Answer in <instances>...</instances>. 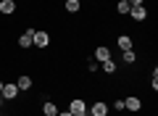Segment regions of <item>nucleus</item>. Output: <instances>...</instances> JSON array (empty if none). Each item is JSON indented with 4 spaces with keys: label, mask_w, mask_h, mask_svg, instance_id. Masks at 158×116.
<instances>
[{
    "label": "nucleus",
    "mask_w": 158,
    "mask_h": 116,
    "mask_svg": "<svg viewBox=\"0 0 158 116\" xmlns=\"http://www.w3.org/2000/svg\"><path fill=\"white\" fill-rule=\"evenodd\" d=\"M66 111H71L74 116L82 114V111H87V100H85V98H71V100H69V108H66Z\"/></svg>",
    "instance_id": "8"
},
{
    "label": "nucleus",
    "mask_w": 158,
    "mask_h": 116,
    "mask_svg": "<svg viewBox=\"0 0 158 116\" xmlns=\"http://www.w3.org/2000/svg\"><path fill=\"white\" fill-rule=\"evenodd\" d=\"M100 71H103V74H108V77H113V74L118 71V66H116V61H113V58H108V61H103V63H100Z\"/></svg>",
    "instance_id": "14"
},
{
    "label": "nucleus",
    "mask_w": 158,
    "mask_h": 116,
    "mask_svg": "<svg viewBox=\"0 0 158 116\" xmlns=\"http://www.w3.org/2000/svg\"><path fill=\"white\" fill-rule=\"evenodd\" d=\"M0 92H3V79H0Z\"/></svg>",
    "instance_id": "23"
},
{
    "label": "nucleus",
    "mask_w": 158,
    "mask_h": 116,
    "mask_svg": "<svg viewBox=\"0 0 158 116\" xmlns=\"http://www.w3.org/2000/svg\"><path fill=\"white\" fill-rule=\"evenodd\" d=\"M92 58H95L98 63L108 61V58H111V48H108V45H98V48L92 50Z\"/></svg>",
    "instance_id": "9"
},
{
    "label": "nucleus",
    "mask_w": 158,
    "mask_h": 116,
    "mask_svg": "<svg viewBox=\"0 0 158 116\" xmlns=\"http://www.w3.org/2000/svg\"><path fill=\"white\" fill-rule=\"evenodd\" d=\"M127 16H129L132 21L142 24V21H145V19H148V16H150V13H148V8H145V6H132V8H129V13H127Z\"/></svg>",
    "instance_id": "5"
},
{
    "label": "nucleus",
    "mask_w": 158,
    "mask_h": 116,
    "mask_svg": "<svg viewBox=\"0 0 158 116\" xmlns=\"http://www.w3.org/2000/svg\"><path fill=\"white\" fill-rule=\"evenodd\" d=\"M3 100L6 103H13V100H19V87H16V82H3Z\"/></svg>",
    "instance_id": "4"
},
{
    "label": "nucleus",
    "mask_w": 158,
    "mask_h": 116,
    "mask_svg": "<svg viewBox=\"0 0 158 116\" xmlns=\"http://www.w3.org/2000/svg\"><path fill=\"white\" fill-rule=\"evenodd\" d=\"M34 32H37V29H34V27H27V29H24L21 34H19L16 45H19V48H21V50H29V48H34V45H32V37H34Z\"/></svg>",
    "instance_id": "2"
},
{
    "label": "nucleus",
    "mask_w": 158,
    "mask_h": 116,
    "mask_svg": "<svg viewBox=\"0 0 158 116\" xmlns=\"http://www.w3.org/2000/svg\"><path fill=\"white\" fill-rule=\"evenodd\" d=\"M77 116H90V114H87V111H82V114H77Z\"/></svg>",
    "instance_id": "22"
},
{
    "label": "nucleus",
    "mask_w": 158,
    "mask_h": 116,
    "mask_svg": "<svg viewBox=\"0 0 158 116\" xmlns=\"http://www.w3.org/2000/svg\"><path fill=\"white\" fill-rule=\"evenodd\" d=\"M124 111H129V114H140V111H142L140 95H129V98H124Z\"/></svg>",
    "instance_id": "6"
},
{
    "label": "nucleus",
    "mask_w": 158,
    "mask_h": 116,
    "mask_svg": "<svg viewBox=\"0 0 158 116\" xmlns=\"http://www.w3.org/2000/svg\"><path fill=\"white\" fill-rule=\"evenodd\" d=\"M127 3H129V8L132 6H145V0H127Z\"/></svg>",
    "instance_id": "19"
},
{
    "label": "nucleus",
    "mask_w": 158,
    "mask_h": 116,
    "mask_svg": "<svg viewBox=\"0 0 158 116\" xmlns=\"http://www.w3.org/2000/svg\"><path fill=\"white\" fill-rule=\"evenodd\" d=\"M50 42H53V34L48 32V29H37L34 37H32V45H34V48H40V50H48V48H50Z\"/></svg>",
    "instance_id": "1"
},
{
    "label": "nucleus",
    "mask_w": 158,
    "mask_h": 116,
    "mask_svg": "<svg viewBox=\"0 0 158 116\" xmlns=\"http://www.w3.org/2000/svg\"><path fill=\"white\" fill-rule=\"evenodd\" d=\"M16 0H0V16H16Z\"/></svg>",
    "instance_id": "10"
},
{
    "label": "nucleus",
    "mask_w": 158,
    "mask_h": 116,
    "mask_svg": "<svg viewBox=\"0 0 158 116\" xmlns=\"http://www.w3.org/2000/svg\"><path fill=\"white\" fill-rule=\"evenodd\" d=\"M82 8H85L82 0H63V11L66 13H82Z\"/></svg>",
    "instance_id": "12"
},
{
    "label": "nucleus",
    "mask_w": 158,
    "mask_h": 116,
    "mask_svg": "<svg viewBox=\"0 0 158 116\" xmlns=\"http://www.w3.org/2000/svg\"><path fill=\"white\" fill-rule=\"evenodd\" d=\"M87 71H90V74H95V71H100V63H98L95 58H92V61H87Z\"/></svg>",
    "instance_id": "18"
},
{
    "label": "nucleus",
    "mask_w": 158,
    "mask_h": 116,
    "mask_svg": "<svg viewBox=\"0 0 158 116\" xmlns=\"http://www.w3.org/2000/svg\"><path fill=\"white\" fill-rule=\"evenodd\" d=\"M24 3H29V0H24Z\"/></svg>",
    "instance_id": "24"
},
{
    "label": "nucleus",
    "mask_w": 158,
    "mask_h": 116,
    "mask_svg": "<svg viewBox=\"0 0 158 116\" xmlns=\"http://www.w3.org/2000/svg\"><path fill=\"white\" fill-rule=\"evenodd\" d=\"M56 116H74V114H71V111H58Z\"/></svg>",
    "instance_id": "20"
},
{
    "label": "nucleus",
    "mask_w": 158,
    "mask_h": 116,
    "mask_svg": "<svg viewBox=\"0 0 158 116\" xmlns=\"http://www.w3.org/2000/svg\"><path fill=\"white\" fill-rule=\"evenodd\" d=\"M108 111H111V105H108L106 100H92V103L87 105V114L90 116H108Z\"/></svg>",
    "instance_id": "3"
},
{
    "label": "nucleus",
    "mask_w": 158,
    "mask_h": 116,
    "mask_svg": "<svg viewBox=\"0 0 158 116\" xmlns=\"http://www.w3.org/2000/svg\"><path fill=\"white\" fill-rule=\"evenodd\" d=\"M116 48L121 50V53H124V50H135V37H132V34H118L116 37Z\"/></svg>",
    "instance_id": "7"
},
{
    "label": "nucleus",
    "mask_w": 158,
    "mask_h": 116,
    "mask_svg": "<svg viewBox=\"0 0 158 116\" xmlns=\"http://www.w3.org/2000/svg\"><path fill=\"white\" fill-rule=\"evenodd\" d=\"M61 3H63V0H61Z\"/></svg>",
    "instance_id": "25"
},
{
    "label": "nucleus",
    "mask_w": 158,
    "mask_h": 116,
    "mask_svg": "<svg viewBox=\"0 0 158 116\" xmlns=\"http://www.w3.org/2000/svg\"><path fill=\"white\" fill-rule=\"evenodd\" d=\"M121 61H124L127 66H132V63H137V53L135 50H124V53H121Z\"/></svg>",
    "instance_id": "15"
},
{
    "label": "nucleus",
    "mask_w": 158,
    "mask_h": 116,
    "mask_svg": "<svg viewBox=\"0 0 158 116\" xmlns=\"http://www.w3.org/2000/svg\"><path fill=\"white\" fill-rule=\"evenodd\" d=\"M40 111H42V116H56L61 108H58V103H56V100H45V103L40 105Z\"/></svg>",
    "instance_id": "13"
},
{
    "label": "nucleus",
    "mask_w": 158,
    "mask_h": 116,
    "mask_svg": "<svg viewBox=\"0 0 158 116\" xmlns=\"http://www.w3.org/2000/svg\"><path fill=\"white\" fill-rule=\"evenodd\" d=\"M113 111H118V114H124V98H116V100H113Z\"/></svg>",
    "instance_id": "17"
},
{
    "label": "nucleus",
    "mask_w": 158,
    "mask_h": 116,
    "mask_svg": "<svg viewBox=\"0 0 158 116\" xmlns=\"http://www.w3.org/2000/svg\"><path fill=\"white\" fill-rule=\"evenodd\" d=\"M113 8H116L118 16H127V13H129V3H127V0H116V6H113Z\"/></svg>",
    "instance_id": "16"
},
{
    "label": "nucleus",
    "mask_w": 158,
    "mask_h": 116,
    "mask_svg": "<svg viewBox=\"0 0 158 116\" xmlns=\"http://www.w3.org/2000/svg\"><path fill=\"white\" fill-rule=\"evenodd\" d=\"M16 87H19V92H29V90L34 87V79L29 77V74H21V77L16 79Z\"/></svg>",
    "instance_id": "11"
},
{
    "label": "nucleus",
    "mask_w": 158,
    "mask_h": 116,
    "mask_svg": "<svg viewBox=\"0 0 158 116\" xmlns=\"http://www.w3.org/2000/svg\"><path fill=\"white\" fill-rule=\"evenodd\" d=\"M3 105H6V100H3V95H0V108H3Z\"/></svg>",
    "instance_id": "21"
}]
</instances>
